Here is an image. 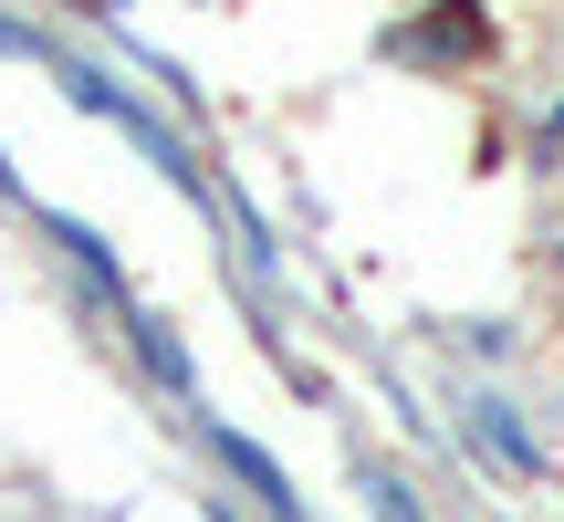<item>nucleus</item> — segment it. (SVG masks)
Returning a JSON list of instances; mask_svg holds the SVG:
<instances>
[{
    "mask_svg": "<svg viewBox=\"0 0 564 522\" xmlns=\"http://www.w3.org/2000/svg\"><path fill=\"white\" fill-rule=\"evenodd\" d=\"M199 439H209V460H220V470H230V481H241L272 522H314V512H303V491L282 481V460H272L262 439H241V428H220V418H199Z\"/></svg>",
    "mask_w": 564,
    "mask_h": 522,
    "instance_id": "1",
    "label": "nucleus"
},
{
    "mask_svg": "<svg viewBox=\"0 0 564 522\" xmlns=\"http://www.w3.org/2000/svg\"><path fill=\"white\" fill-rule=\"evenodd\" d=\"M460 53H481V11H470V0H449V11L387 32V63H460Z\"/></svg>",
    "mask_w": 564,
    "mask_h": 522,
    "instance_id": "2",
    "label": "nucleus"
},
{
    "mask_svg": "<svg viewBox=\"0 0 564 522\" xmlns=\"http://www.w3.org/2000/svg\"><path fill=\"white\" fill-rule=\"evenodd\" d=\"M126 345L147 356V377H158V387H178V398H199V377H188V345L167 335L158 314H137V303H126Z\"/></svg>",
    "mask_w": 564,
    "mask_h": 522,
    "instance_id": "3",
    "label": "nucleus"
},
{
    "mask_svg": "<svg viewBox=\"0 0 564 522\" xmlns=\"http://www.w3.org/2000/svg\"><path fill=\"white\" fill-rule=\"evenodd\" d=\"M42 241H63V261H74V272L95 282V293H116V303H126V282H116V251H105L84 220H42Z\"/></svg>",
    "mask_w": 564,
    "mask_h": 522,
    "instance_id": "4",
    "label": "nucleus"
},
{
    "mask_svg": "<svg viewBox=\"0 0 564 522\" xmlns=\"http://www.w3.org/2000/svg\"><path fill=\"white\" fill-rule=\"evenodd\" d=\"M470 428H481V439H491V449H502V460H512V470H544V449H533V439H523V418H512V407H502V398H470Z\"/></svg>",
    "mask_w": 564,
    "mask_h": 522,
    "instance_id": "5",
    "label": "nucleus"
},
{
    "mask_svg": "<svg viewBox=\"0 0 564 522\" xmlns=\"http://www.w3.org/2000/svg\"><path fill=\"white\" fill-rule=\"evenodd\" d=\"M366 522H429V512H419V491L398 470H366Z\"/></svg>",
    "mask_w": 564,
    "mask_h": 522,
    "instance_id": "6",
    "label": "nucleus"
},
{
    "mask_svg": "<svg viewBox=\"0 0 564 522\" xmlns=\"http://www.w3.org/2000/svg\"><path fill=\"white\" fill-rule=\"evenodd\" d=\"M0 199H11V167H0Z\"/></svg>",
    "mask_w": 564,
    "mask_h": 522,
    "instance_id": "7",
    "label": "nucleus"
}]
</instances>
